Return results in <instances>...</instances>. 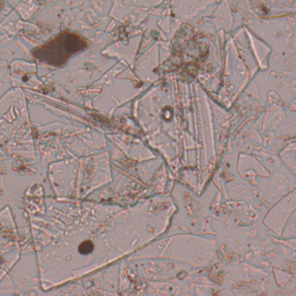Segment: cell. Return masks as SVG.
Returning <instances> with one entry per match:
<instances>
[{"instance_id": "6da1fadb", "label": "cell", "mask_w": 296, "mask_h": 296, "mask_svg": "<svg viewBox=\"0 0 296 296\" xmlns=\"http://www.w3.org/2000/svg\"><path fill=\"white\" fill-rule=\"evenodd\" d=\"M87 43L81 36L73 33H63L51 39L45 45L34 51L36 58L53 65H58L71 57L72 55L83 50Z\"/></svg>"}, {"instance_id": "7a4b0ae2", "label": "cell", "mask_w": 296, "mask_h": 296, "mask_svg": "<svg viewBox=\"0 0 296 296\" xmlns=\"http://www.w3.org/2000/svg\"><path fill=\"white\" fill-rule=\"evenodd\" d=\"M93 249H94V244L91 243L90 241H85L80 244L79 253L82 254V255H88V254H90L91 251H93Z\"/></svg>"}]
</instances>
